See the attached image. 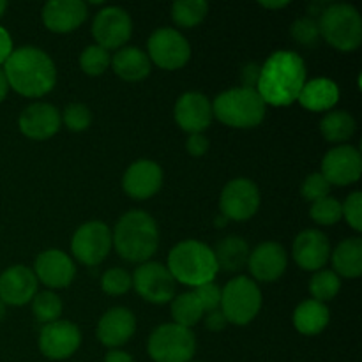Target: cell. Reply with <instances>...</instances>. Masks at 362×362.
<instances>
[{"instance_id": "52a82bcc", "label": "cell", "mask_w": 362, "mask_h": 362, "mask_svg": "<svg viewBox=\"0 0 362 362\" xmlns=\"http://www.w3.org/2000/svg\"><path fill=\"white\" fill-rule=\"evenodd\" d=\"M262 308V292L257 283L247 276H237L221 290L219 310L228 324L246 325L253 320Z\"/></svg>"}, {"instance_id": "f546056e", "label": "cell", "mask_w": 362, "mask_h": 362, "mask_svg": "<svg viewBox=\"0 0 362 362\" xmlns=\"http://www.w3.org/2000/svg\"><path fill=\"white\" fill-rule=\"evenodd\" d=\"M320 131L325 140L341 144L349 140L356 131V119L345 110H332L322 117Z\"/></svg>"}, {"instance_id": "f907efd6", "label": "cell", "mask_w": 362, "mask_h": 362, "mask_svg": "<svg viewBox=\"0 0 362 362\" xmlns=\"http://www.w3.org/2000/svg\"><path fill=\"white\" fill-rule=\"evenodd\" d=\"M226 223H228V218H226V216H223L221 212H219V216L216 218V226H218V228H221V226H225Z\"/></svg>"}, {"instance_id": "816d5d0a", "label": "cell", "mask_w": 362, "mask_h": 362, "mask_svg": "<svg viewBox=\"0 0 362 362\" xmlns=\"http://www.w3.org/2000/svg\"><path fill=\"white\" fill-rule=\"evenodd\" d=\"M4 317H6V304H4L2 300H0V322L4 320Z\"/></svg>"}, {"instance_id": "bcb514c9", "label": "cell", "mask_w": 362, "mask_h": 362, "mask_svg": "<svg viewBox=\"0 0 362 362\" xmlns=\"http://www.w3.org/2000/svg\"><path fill=\"white\" fill-rule=\"evenodd\" d=\"M11 53H13V39H11L9 32L0 25V64H6Z\"/></svg>"}, {"instance_id": "30bf717a", "label": "cell", "mask_w": 362, "mask_h": 362, "mask_svg": "<svg viewBox=\"0 0 362 362\" xmlns=\"http://www.w3.org/2000/svg\"><path fill=\"white\" fill-rule=\"evenodd\" d=\"M133 286L138 296L152 304H165L175 297L177 281L172 272L159 262H145L133 274Z\"/></svg>"}, {"instance_id": "d6986e66", "label": "cell", "mask_w": 362, "mask_h": 362, "mask_svg": "<svg viewBox=\"0 0 362 362\" xmlns=\"http://www.w3.org/2000/svg\"><path fill=\"white\" fill-rule=\"evenodd\" d=\"M60 112L49 103H32L18 119L20 131L32 140H48L60 129Z\"/></svg>"}, {"instance_id": "f6af8a7d", "label": "cell", "mask_w": 362, "mask_h": 362, "mask_svg": "<svg viewBox=\"0 0 362 362\" xmlns=\"http://www.w3.org/2000/svg\"><path fill=\"white\" fill-rule=\"evenodd\" d=\"M205 325H207V329H211V331L218 332V331H223V329L228 325V320H226V317L223 315L221 310H214L211 311V313H207Z\"/></svg>"}, {"instance_id": "ab89813d", "label": "cell", "mask_w": 362, "mask_h": 362, "mask_svg": "<svg viewBox=\"0 0 362 362\" xmlns=\"http://www.w3.org/2000/svg\"><path fill=\"white\" fill-rule=\"evenodd\" d=\"M329 191H331V184L327 182V179L320 172L308 175L304 179L303 186H300V193L310 202H317L329 197Z\"/></svg>"}, {"instance_id": "e575fe53", "label": "cell", "mask_w": 362, "mask_h": 362, "mask_svg": "<svg viewBox=\"0 0 362 362\" xmlns=\"http://www.w3.org/2000/svg\"><path fill=\"white\" fill-rule=\"evenodd\" d=\"M112 57H110L108 49H105L99 45H90L81 52L80 55V66L88 76H99L108 69Z\"/></svg>"}, {"instance_id": "8d00e7d4", "label": "cell", "mask_w": 362, "mask_h": 362, "mask_svg": "<svg viewBox=\"0 0 362 362\" xmlns=\"http://www.w3.org/2000/svg\"><path fill=\"white\" fill-rule=\"evenodd\" d=\"M133 286V279L127 274V271L120 267H112L103 274L101 288L108 296H122Z\"/></svg>"}, {"instance_id": "7402d4cb", "label": "cell", "mask_w": 362, "mask_h": 362, "mask_svg": "<svg viewBox=\"0 0 362 362\" xmlns=\"http://www.w3.org/2000/svg\"><path fill=\"white\" fill-rule=\"evenodd\" d=\"M247 265L255 279L262 283H271L281 278L288 265V257L281 244L267 240V243L258 244L251 251Z\"/></svg>"}, {"instance_id": "7bdbcfd3", "label": "cell", "mask_w": 362, "mask_h": 362, "mask_svg": "<svg viewBox=\"0 0 362 362\" xmlns=\"http://www.w3.org/2000/svg\"><path fill=\"white\" fill-rule=\"evenodd\" d=\"M186 148L193 158H200V156H204L207 152L209 140L204 136V133H193L187 138Z\"/></svg>"}, {"instance_id": "4316f807", "label": "cell", "mask_w": 362, "mask_h": 362, "mask_svg": "<svg viewBox=\"0 0 362 362\" xmlns=\"http://www.w3.org/2000/svg\"><path fill=\"white\" fill-rule=\"evenodd\" d=\"M331 320L329 308L315 299L303 300L293 311V325L304 336L320 334Z\"/></svg>"}, {"instance_id": "e0dca14e", "label": "cell", "mask_w": 362, "mask_h": 362, "mask_svg": "<svg viewBox=\"0 0 362 362\" xmlns=\"http://www.w3.org/2000/svg\"><path fill=\"white\" fill-rule=\"evenodd\" d=\"M175 122L189 134L204 133L212 122V103L202 92H186L173 108Z\"/></svg>"}, {"instance_id": "603a6c76", "label": "cell", "mask_w": 362, "mask_h": 362, "mask_svg": "<svg viewBox=\"0 0 362 362\" xmlns=\"http://www.w3.org/2000/svg\"><path fill=\"white\" fill-rule=\"evenodd\" d=\"M87 4L83 0H49L42 7V21L52 32H71L87 18Z\"/></svg>"}, {"instance_id": "277c9868", "label": "cell", "mask_w": 362, "mask_h": 362, "mask_svg": "<svg viewBox=\"0 0 362 362\" xmlns=\"http://www.w3.org/2000/svg\"><path fill=\"white\" fill-rule=\"evenodd\" d=\"M168 271L182 285L197 286L214 281L219 267L214 251L200 240L187 239L173 246L168 255Z\"/></svg>"}, {"instance_id": "f5cc1de1", "label": "cell", "mask_w": 362, "mask_h": 362, "mask_svg": "<svg viewBox=\"0 0 362 362\" xmlns=\"http://www.w3.org/2000/svg\"><path fill=\"white\" fill-rule=\"evenodd\" d=\"M6 7H7L6 0H0V18H2V14L6 13Z\"/></svg>"}, {"instance_id": "484cf974", "label": "cell", "mask_w": 362, "mask_h": 362, "mask_svg": "<svg viewBox=\"0 0 362 362\" xmlns=\"http://www.w3.org/2000/svg\"><path fill=\"white\" fill-rule=\"evenodd\" d=\"M112 67L117 76L126 81H140L151 73V59L134 46H126L112 57Z\"/></svg>"}, {"instance_id": "f35d334b", "label": "cell", "mask_w": 362, "mask_h": 362, "mask_svg": "<svg viewBox=\"0 0 362 362\" xmlns=\"http://www.w3.org/2000/svg\"><path fill=\"white\" fill-rule=\"evenodd\" d=\"M60 117H62L67 129L76 131V133L87 129L92 122L90 110H88V106L83 105V103H71V105H67Z\"/></svg>"}, {"instance_id": "ba28073f", "label": "cell", "mask_w": 362, "mask_h": 362, "mask_svg": "<svg viewBox=\"0 0 362 362\" xmlns=\"http://www.w3.org/2000/svg\"><path fill=\"white\" fill-rule=\"evenodd\" d=\"M147 350L154 362H191L197 350V339L191 329L163 324L148 338Z\"/></svg>"}, {"instance_id": "ac0fdd59", "label": "cell", "mask_w": 362, "mask_h": 362, "mask_svg": "<svg viewBox=\"0 0 362 362\" xmlns=\"http://www.w3.org/2000/svg\"><path fill=\"white\" fill-rule=\"evenodd\" d=\"M293 260L304 271H322L331 257V243L320 230H303L293 240Z\"/></svg>"}, {"instance_id": "ee69618b", "label": "cell", "mask_w": 362, "mask_h": 362, "mask_svg": "<svg viewBox=\"0 0 362 362\" xmlns=\"http://www.w3.org/2000/svg\"><path fill=\"white\" fill-rule=\"evenodd\" d=\"M258 78H260V66L255 62L246 64L240 73V80H243V87L244 88H255L257 90V83Z\"/></svg>"}, {"instance_id": "9a60e30c", "label": "cell", "mask_w": 362, "mask_h": 362, "mask_svg": "<svg viewBox=\"0 0 362 362\" xmlns=\"http://www.w3.org/2000/svg\"><path fill=\"white\" fill-rule=\"evenodd\" d=\"M80 329L69 320H57L46 324L39 334V349L49 359H67L80 349Z\"/></svg>"}, {"instance_id": "8fae6325", "label": "cell", "mask_w": 362, "mask_h": 362, "mask_svg": "<svg viewBox=\"0 0 362 362\" xmlns=\"http://www.w3.org/2000/svg\"><path fill=\"white\" fill-rule=\"evenodd\" d=\"M112 250V232L103 221L83 223L74 232L71 251L74 258L85 265H98Z\"/></svg>"}, {"instance_id": "d590c367", "label": "cell", "mask_w": 362, "mask_h": 362, "mask_svg": "<svg viewBox=\"0 0 362 362\" xmlns=\"http://www.w3.org/2000/svg\"><path fill=\"white\" fill-rule=\"evenodd\" d=\"M310 216L318 225H334L343 218L341 204L336 198L325 197L322 200L313 202L310 209Z\"/></svg>"}, {"instance_id": "7a4b0ae2", "label": "cell", "mask_w": 362, "mask_h": 362, "mask_svg": "<svg viewBox=\"0 0 362 362\" xmlns=\"http://www.w3.org/2000/svg\"><path fill=\"white\" fill-rule=\"evenodd\" d=\"M4 74L9 87L27 98L48 94L57 81V69L52 57L34 46L13 49L4 64Z\"/></svg>"}, {"instance_id": "d6a6232c", "label": "cell", "mask_w": 362, "mask_h": 362, "mask_svg": "<svg viewBox=\"0 0 362 362\" xmlns=\"http://www.w3.org/2000/svg\"><path fill=\"white\" fill-rule=\"evenodd\" d=\"M341 279L334 271H317L310 281V292L318 303H327L338 296Z\"/></svg>"}, {"instance_id": "9c48e42d", "label": "cell", "mask_w": 362, "mask_h": 362, "mask_svg": "<svg viewBox=\"0 0 362 362\" xmlns=\"http://www.w3.org/2000/svg\"><path fill=\"white\" fill-rule=\"evenodd\" d=\"M148 59L163 69H179L191 57V46L179 30L172 27L156 28L148 37Z\"/></svg>"}, {"instance_id": "836d02e7", "label": "cell", "mask_w": 362, "mask_h": 362, "mask_svg": "<svg viewBox=\"0 0 362 362\" xmlns=\"http://www.w3.org/2000/svg\"><path fill=\"white\" fill-rule=\"evenodd\" d=\"M32 313L42 324H52L62 313V300L53 292H37L32 299Z\"/></svg>"}, {"instance_id": "681fc988", "label": "cell", "mask_w": 362, "mask_h": 362, "mask_svg": "<svg viewBox=\"0 0 362 362\" xmlns=\"http://www.w3.org/2000/svg\"><path fill=\"white\" fill-rule=\"evenodd\" d=\"M262 7H269V9H281V7H286L288 6V2L286 0H281V2H260Z\"/></svg>"}, {"instance_id": "ffe728a7", "label": "cell", "mask_w": 362, "mask_h": 362, "mask_svg": "<svg viewBox=\"0 0 362 362\" xmlns=\"http://www.w3.org/2000/svg\"><path fill=\"white\" fill-rule=\"evenodd\" d=\"M37 293V278L25 265H13L0 274V300L9 306H23Z\"/></svg>"}, {"instance_id": "83f0119b", "label": "cell", "mask_w": 362, "mask_h": 362, "mask_svg": "<svg viewBox=\"0 0 362 362\" xmlns=\"http://www.w3.org/2000/svg\"><path fill=\"white\" fill-rule=\"evenodd\" d=\"M332 255V267L336 274L345 278H359L362 274V239L349 237L336 246Z\"/></svg>"}, {"instance_id": "4dcf8cb0", "label": "cell", "mask_w": 362, "mask_h": 362, "mask_svg": "<svg viewBox=\"0 0 362 362\" xmlns=\"http://www.w3.org/2000/svg\"><path fill=\"white\" fill-rule=\"evenodd\" d=\"M172 317L175 320L173 324L182 325L186 329H191L202 320V317H204V308H202L200 300L194 296V292H186L173 297Z\"/></svg>"}, {"instance_id": "d4e9b609", "label": "cell", "mask_w": 362, "mask_h": 362, "mask_svg": "<svg viewBox=\"0 0 362 362\" xmlns=\"http://www.w3.org/2000/svg\"><path fill=\"white\" fill-rule=\"evenodd\" d=\"M297 101L311 112H327L339 101V88L329 78H315L304 83Z\"/></svg>"}, {"instance_id": "3957f363", "label": "cell", "mask_w": 362, "mask_h": 362, "mask_svg": "<svg viewBox=\"0 0 362 362\" xmlns=\"http://www.w3.org/2000/svg\"><path fill=\"white\" fill-rule=\"evenodd\" d=\"M117 253L133 264H145L158 251L159 228L145 211H129L117 221L112 233Z\"/></svg>"}, {"instance_id": "74e56055", "label": "cell", "mask_w": 362, "mask_h": 362, "mask_svg": "<svg viewBox=\"0 0 362 362\" xmlns=\"http://www.w3.org/2000/svg\"><path fill=\"white\" fill-rule=\"evenodd\" d=\"M292 37L296 39L299 45L304 46H315L320 39V28H318V21L311 16H303L296 20L290 27Z\"/></svg>"}, {"instance_id": "c3c4849f", "label": "cell", "mask_w": 362, "mask_h": 362, "mask_svg": "<svg viewBox=\"0 0 362 362\" xmlns=\"http://www.w3.org/2000/svg\"><path fill=\"white\" fill-rule=\"evenodd\" d=\"M7 90H9V83H7V78L4 74V69H0V103L6 99Z\"/></svg>"}, {"instance_id": "44dd1931", "label": "cell", "mask_w": 362, "mask_h": 362, "mask_svg": "<svg viewBox=\"0 0 362 362\" xmlns=\"http://www.w3.org/2000/svg\"><path fill=\"white\" fill-rule=\"evenodd\" d=\"M163 184V170L151 159H140L126 170L122 187L134 200H147L154 197Z\"/></svg>"}, {"instance_id": "7c38bea8", "label": "cell", "mask_w": 362, "mask_h": 362, "mask_svg": "<svg viewBox=\"0 0 362 362\" xmlns=\"http://www.w3.org/2000/svg\"><path fill=\"white\" fill-rule=\"evenodd\" d=\"M221 214L233 221H246L257 214L260 207V191L250 179H233L223 187L219 198Z\"/></svg>"}, {"instance_id": "f1b7e54d", "label": "cell", "mask_w": 362, "mask_h": 362, "mask_svg": "<svg viewBox=\"0 0 362 362\" xmlns=\"http://www.w3.org/2000/svg\"><path fill=\"white\" fill-rule=\"evenodd\" d=\"M214 251L218 267L226 272H239L243 271L250 260V246L246 240L239 235H230L218 243Z\"/></svg>"}, {"instance_id": "7dc6e473", "label": "cell", "mask_w": 362, "mask_h": 362, "mask_svg": "<svg viewBox=\"0 0 362 362\" xmlns=\"http://www.w3.org/2000/svg\"><path fill=\"white\" fill-rule=\"evenodd\" d=\"M105 362H134V361L129 354L122 352V350H112V352L106 354Z\"/></svg>"}, {"instance_id": "1f68e13d", "label": "cell", "mask_w": 362, "mask_h": 362, "mask_svg": "<svg viewBox=\"0 0 362 362\" xmlns=\"http://www.w3.org/2000/svg\"><path fill=\"white\" fill-rule=\"evenodd\" d=\"M209 13L205 0H177L172 6V18L179 27L191 28L200 25Z\"/></svg>"}, {"instance_id": "5bb4252c", "label": "cell", "mask_w": 362, "mask_h": 362, "mask_svg": "<svg viewBox=\"0 0 362 362\" xmlns=\"http://www.w3.org/2000/svg\"><path fill=\"white\" fill-rule=\"evenodd\" d=\"M322 175L334 186H349L359 180L362 173L361 152L352 145H338L324 156Z\"/></svg>"}, {"instance_id": "6da1fadb", "label": "cell", "mask_w": 362, "mask_h": 362, "mask_svg": "<svg viewBox=\"0 0 362 362\" xmlns=\"http://www.w3.org/2000/svg\"><path fill=\"white\" fill-rule=\"evenodd\" d=\"M306 83V64L296 52L279 49L274 52L264 66H260V78L257 92L265 105L288 106L297 101Z\"/></svg>"}, {"instance_id": "cb8c5ba5", "label": "cell", "mask_w": 362, "mask_h": 362, "mask_svg": "<svg viewBox=\"0 0 362 362\" xmlns=\"http://www.w3.org/2000/svg\"><path fill=\"white\" fill-rule=\"evenodd\" d=\"M136 331V318L127 308H112L101 317L98 324L99 341L110 349L122 346Z\"/></svg>"}, {"instance_id": "4fadbf2b", "label": "cell", "mask_w": 362, "mask_h": 362, "mask_svg": "<svg viewBox=\"0 0 362 362\" xmlns=\"http://www.w3.org/2000/svg\"><path fill=\"white\" fill-rule=\"evenodd\" d=\"M133 32V21L129 13L122 7L106 6L95 14L92 23V35L95 42L105 49L120 48L124 42L129 41Z\"/></svg>"}, {"instance_id": "5b68a950", "label": "cell", "mask_w": 362, "mask_h": 362, "mask_svg": "<svg viewBox=\"0 0 362 362\" xmlns=\"http://www.w3.org/2000/svg\"><path fill=\"white\" fill-rule=\"evenodd\" d=\"M212 115L226 126L247 129L264 120L265 103L255 88H230L214 99Z\"/></svg>"}, {"instance_id": "8992f818", "label": "cell", "mask_w": 362, "mask_h": 362, "mask_svg": "<svg viewBox=\"0 0 362 362\" xmlns=\"http://www.w3.org/2000/svg\"><path fill=\"white\" fill-rule=\"evenodd\" d=\"M320 35L334 48L352 52L362 41V18L350 4H331L318 20Z\"/></svg>"}, {"instance_id": "2e32d148", "label": "cell", "mask_w": 362, "mask_h": 362, "mask_svg": "<svg viewBox=\"0 0 362 362\" xmlns=\"http://www.w3.org/2000/svg\"><path fill=\"white\" fill-rule=\"evenodd\" d=\"M32 271L35 278L49 288H66L76 274L74 262L60 250H46L37 255Z\"/></svg>"}, {"instance_id": "b9f144b4", "label": "cell", "mask_w": 362, "mask_h": 362, "mask_svg": "<svg viewBox=\"0 0 362 362\" xmlns=\"http://www.w3.org/2000/svg\"><path fill=\"white\" fill-rule=\"evenodd\" d=\"M341 214L345 216V219L349 221V225L354 230L361 232L362 230V193L356 191V193L350 194L345 200V204H341Z\"/></svg>"}, {"instance_id": "60d3db41", "label": "cell", "mask_w": 362, "mask_h": 362, "mask_svg": "<svg viewBox=\"0 0 362 362\" xmlns=\"http://www.w3.org/2000/svg\"><path fill=\"white\" fill-rule=\"evenodd\" d=\"M194 296L200 300L204 313H211V311L219 310V306H221V288L214 281L197 286Z\"/></svg>"}]
</instances>
